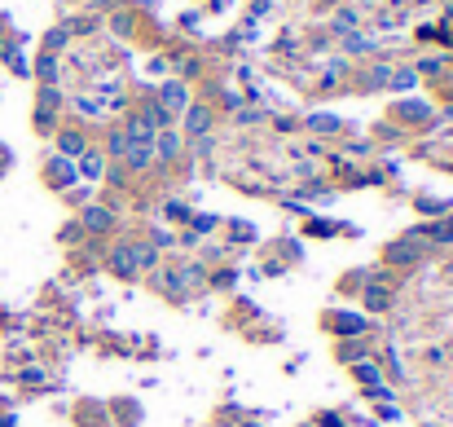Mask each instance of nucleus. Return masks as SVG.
I'll list each match as a JSON object with an SVG mask.
<instances>
[{
    "instance_id": "f257e3e1",
    "label": "nucleus",
    "mask_w": 453,
    "mask_h": 427,
    "mask_svg": "<svg viewBox=\"0 0 453 427\" xmlns=\"http://www.w3.org/2000/svg\"><path fill=\"white\" fill-rule=\"evenodd\" d=\"M106 265H110L114 277H137V273L145 269V265H141V242H119V247L110 251Z\"/></svg>"
},
{
    "instance_id": "f03ea898",
    "label": "nucleus",
    "mask_w": 453,
    "mask_h": 427,
    "mask_svg": "<svg viewBox=\"0 0 453 427\" xmlns=\"http://www.w3.org/2000/svg\"><path fill=\"white\" fill-rule=\"evenodd\" d=\"M427 234H435V229H418V234H405V238H396V247H388V260H396V265H414V260H423L427 251Z\"/></svg>"
},
{
    "instance_id": "7ed1b4c3",
    "label": "nucleus",
    "mask_w": 453,
    "mask_h": 427,
    "mask_svg": "<svg viewBox=\"0 0 453 427\" xmlns=\"http://www.w3.org/2000/svg\"><path fill=\"white\" fill-rule=\"evenodd\" d=\"M79 225H84V234H110L114 229V211L102 207V203H88L79 211Z\"/></svg>"
},
{
    "instance_id": "20e7f679",
    "label": "nucleus",
    "mask_w": 453,
    "mask_h": 427,
    "mask_svg": "<svg viewBox=\"0 0 453 427\" xmlns=\"http://www.w3.org/2000/svg\"><path fill=\"white\" fill-rule=\"evenodd\" d=\"M119 159L128 163V172H145L150 163H155V141H132V137H128V145H124Z\"/></svg>"
},
{
    "instance_id": "39448f33",
    "label": "nucleus",
    "mask_w": 453,
    "mask_h": 427,
    "mask_svg": "<svg viewBox=\"0 0 453 427\" xmlns=\"http://www.w3.org/2000/svg\"><path fill=\"white\" fill-rule=\"evenodd\" d=\"M159 106H163L167 114H185V106H190L185 84H180V79H167V84L159 88Z\"/></svg>"
},
{
    "instance_id": "423d86ee",
    "label": "nucleus",
    "mask_w": 453,
    "mask_h": 427,
    "mask_svg": "<svg viewBox=\"0 0 453 427\" xmlns=\"http://www.w3.org/2000/svg\"><path fill=\"white\" fill-rule=\"evenodd\" d=\"M44 172H48V185H58V190H71V185H75V176H79L71 159H48V168H44Z\"/></svg>"
},
{
    "instance_id": "0eeeda50",
    "label": "nucleus",
    "mask_w": 453,
    "mask_h": 427,
    "mask_svg": "<svg viewBox=\"0 0 453 427\" xmlns=\"http://www.w3.org/2000/svg\"><path fill=\"white\" fill-rule=\"evenodd\" d=\"M211 119H216V114L207 106H185V133L190 137H207L211 133Z\"/></svg>"
},
{
    "instance_id": "6e6552de",
    "label": "nucleus",
    "mask_w": 453,
    "mask_h": 427,
    "mask_svg": "<svg viewBox=\"0 0 453 427\" xmlns=\"http://www.w3.org/2000/svg\"><path fill=\"white\" fill-rule=\"evenodd\" d=\"M75 172H79L84 180H102V176H106V155H102V150H84Z\"/></svg>"
},
{
    "instance_id": "1a4fd4ad",
    "label": "nucleus",
    "mask_w": 453,
    "mask_h": 427,
    "mask_svg": "<svg viewBox=\"0 0 453 427\" xmlns=\"http://www.w3.org/2000/svg\"><path fill=\"white\" fill-rule=\"evenodd\" d=\"M155 159L159 163H176L180 159V133H167L163 128V133L155 137Z\"/></svg>"
},
{
    "instance_id": "9d476101",
    "label": "nucleus",
    "mask_w": 453,
    "mask_h": 427,
    "mask_svg": "<svg viewBox=\"0 0 453 427\" xmlns=\"http://www.w3.org/2000/svg\"><path fill=\"white\" fill-rule=\"evenodd\" d=\"M62 106V93L53 88V84H44L40 88V110H36V124L40 128H48V124H53V110Z\"/></svg>"
},
{
    "instance_id": "9b49d317",
    "label": "nucleus",
    "mask_w": 453,
    "mask_h": 427,
    "mask_svg": "<svg viewBox=\"0 0 453 427\" xmlns=\"http://www.w3.org/2000/svg\"><path fill=\"white\" fill-rule=\"evenodd\" d=\"M365 308H370V313H388L392 308V291L388 287H370L365 291Z\"/></svg>"
},
{
    "instance_id": "f8f14e48",
    "label": "nucleus",
    "mask_w": 453,
    "mask_h": 427,
    "mask_svg": "<svg viewBox=\"0 0 453 427\" xmlns=\"http://www.w3.org/2000/svg\"><path fill=\"white\" fill-rule=\"evenodd\" d=\"M357 379L365 383V392L383 388V374H379V366H370V361H357Z\"/></svg>"
},
{
    "instance_id": "ddd939ff",
    "label": "nucleus",
    "mask_w": 453,
    "mask_h": 427,
    "mask_svg": "<svg viewBox=\"0 0 453 427\" xmlns=\"http://www.w3.org/2000/svg\"><path fill=\"white\" fill-rule=\"evenodd\" d=\"M313 133H339V119H334V114H308L304 119Z\"/></svg>"
},
{
    "instance_id": "4468645a",
    "label": "nucleus",
    "mask_w": 453,
    "mask_h": 427,
    "mask_svg": "<svg viewBox=\"0 0 453 427\" xmlns=\"http://www.w3.org/2000/svg\"><path fill=\"white\" fill-rule=\"evenodd\" d=\"M58 145H62V155H75V159H79L84 150H88V145H84V137H79V133H62V137H58Z\"/></svg>"
},
{
    "instance_id": "2eb2a0df",
    "label": "nucleus",
    "mask_w": 453,
    "mask_h": 427,
    "mask_svg": "<svg viewBox=\"0 0 453 427\" xmlns=\"http://www.w3.org/2000/svg\"><path fill=\"white\" fill-rule=\"evenodd\" d=\"M352 27H357V13H352V9H343V13H334V31H339V36H348Z\"/></svg>"
},
{
    "instance_id": "dca6fc26",
    "label": "nucleus",
    "mask_w": 453,
    "mask_h": 427,
    "mask_svg": "<svg viewBox=\"0 0 453 427\" xmlns=\"http://www.w3.org/2000/svg\"><path fill=\"white\" fill-rule=\"evenodd\" d=\"M53 75H58V58L44 53V58H40V79H44V84H53Z\"/></svg>"
},
{
    "instance_id": "f3484780",
    "label": "nucleus",
    "mask_w": 453,
    "mask_h": 427,
    "mask_svg": "<svg viewBox=\"0 0 453 427\" xmlns=\"http://www.w3.org/2000/svg\"><path fill=\"white\" fill-rule=\"evenodd\" d=\"M396 114H400V119H427V106H423V102H405Z\"/></svg>"
},
{
    "instance_id": "a211bd4d",
    "label": "nucleus",
    "mask_w": 453,
    "mask_h": 427,
    "mask_svg": "<svg viewBox=\"0 0 453 427\" xmlns=\"http://www.w3.org/2000/svg\"><path fill=\"white\" fill-rule=\"evenodd\" d=\"M229 238H242V242H251V238H256V229H251L247 221H229Z\"/></svg>"
},
{
    "instance_id": "6ab92c4d",
    "label": "nucleus",
    "mask_w": 453,
    "mask_h": 427,
    "mask_svg": "<svg viewBox=\"0 0 453 427\" xmlns=\"http://www.w3.org/2000/svg\"><path fill=\"white\" fill-rule=\"evenodd\" d=\"M361 357H365V348H361V343H343V348H339V361H348V366H357Z\"/></svg>"
},
{
    "instance_id": "aec40b11",
    "label": "nucleus",
    "mask_w": 453,
    "mask_h": 427,
    "mask_svg": "<svg viewBox=\"0 0 453 427\" xmlns=\"http://www.w3.org/2000/svg\"><path fill=\"white\" fill-rule=\"evenodd\" d=\"M414 79H418L414 71H392V79H388V84H392V88H414Z\"/></svg>"
},
{
    "instance_id": "412c9836",
    "label": "nucleus",
    "mask_w": 453,
    "mask_h": 427,
    "mask_svg": "<svg viewBox=\"0 0 453 427\" xmlns=\"http://www.w3.org/2000/svg\"><path fill=\"white\" fill-rule=\"evenodd\" d=\"M418 207H423L427 216H445V211H449V203H440V199H423Z\"/></svg>"
},
{
    "instance_id": "4be33fe9",
    "label": "nucleus",
    "mask_w": 453,
    "mask_h": 427,
    "mask_svg": "<svg viewBox=\"0 0 453 427\" xmlns=\"http://www.w3.org/2000/svg\"><path fill=\"white\" fill-rule=\"evenodd\" d=\"M75 238H84V225H79V221L62 229V242H75Z\"/></svg>"
},
{
    "instance_id": "5701e85b",
    "label": "nucleus",
    "mask_w": 453,
    "mask_h": 427,
    "mask_svg": "<svg viewBox=\"0 0 453 427\" xmlns=\"http://www.w3.org/2000/svg\"><path fill=\"white\" fill-rule=\"evenodd\" d=\"M334 326H339V331H348V335H357V331H361V322H357V317H339Z\"/></svg>"
},
{
    "instance_id": "b1692460",
    "label": "nucleus",
    "mask_w": 453,
    "mask_h": 427,
    "mask_svg": "<svg viewBox=\"0 0 453 427\" xmlns=\"http://www.w3.org/2000/svg\"><path fill=\"white\" fill-rule=\"evenodd\" d=\"M348 48H352V53H365V48H370V40H365V36H348Z\"/></svg>"
},
{
    "instance_id": "393cba45",
    "label": "nucleus",
    "mask_w": 453,
    "mask_h": 427,
    "mask_svg": "<svg viewBox=\"0 0 453 427\" xmlns=\"http://www.w3.org/2000/svg\"><path fill=\"white\" fill-rule=\"evenodd\" d=\"M233 277H238V269H221L216 273V287H233Z\"/></svg>"
},
{
    "instance_id": "a878e982",
    "label": "nucleus",
    "mask_w": 453,
    "mask_h": 427,
    "mask_svg": "<svg viewBox=\"0 0 453 427\" xmlns=\"http://www.w3.org/2000/svg\"><path fill=\"white\" fill-rule=\"evenodd\" d=\"M167 216H172V221H185L190 211H185V203H167Z\"/></svg>"
},
{
    "instance_id": "bb28decb",
    "label": "nucleus",
    "mask_w": 453,
    "mask_h": 427,
    "mask_svg": "<svg viewBox=\"0 0 453 427\" xmlns=\"http://www.w3.org/2000/svg\"><path fill=\"white\" fill-rule=\"evenodd\" d=\"M435 238H440V242H453V221H445L440 229H435Z\"/></svg>"
},
{
    "instance_id": "cd10ccee",
    "label": "nucleus",
    "mask_w": 453,
    "mask_h": 427,
    "mask_svg": "<svg viewBox=\"0 0 453 427\" xmlns=\"http://www.w3.org/2000/svg\"><path fill=\"white\" fill-rule=\"evenodd\" d=\"M247 427H256V423H247Z\"/></svg>"
}]
</instances>
